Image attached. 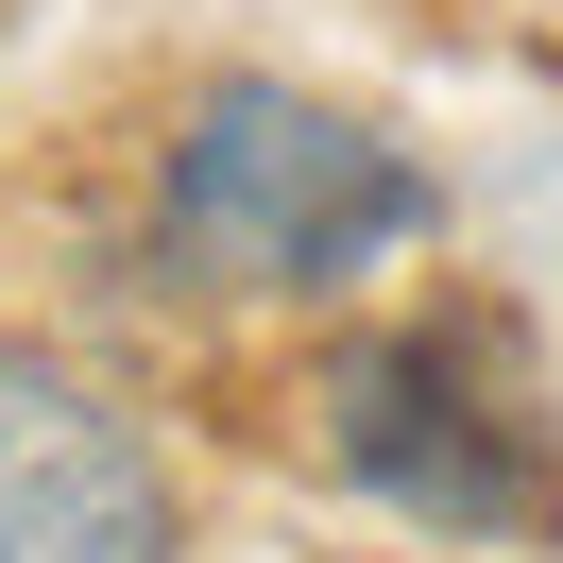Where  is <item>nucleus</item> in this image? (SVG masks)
<instances>
[{"mask_svg": "<svg viewBox=\"0 0 563 563\" xmlns=\"http://www.w3.org/2000/svg\"><path fill=\"white\" fill-rule=\"evenodd\" d=\"M308 444L342 495H376L393 529L461 563H529L563 547V410L529 376L512 308L427 290V308H342L308 358Z\"/></svg>", "mask_w": 563, "mask_h": 563, "instance_id": "2", "label": "nucleus"}, {"mask_svg": "<svg viewBox=\"0 0 563 563\" xmlns=\"http://www.w3.org/2000/svg\"><path fill=\"white\" fill-rule=\"evenodd\" d=\"M427 240H444V172H427L376 103H342V86H308V69L172 86V120H154V154H137V256L188 308L342 324V308H376Z\"/></svg>", "mask_w": 563, "mask_h": 563, "instance_id": "1", "label": "nucleus"}, {"mask_svg": "<svg viewBox=\"0 0 563 563\" xmlns=\"http://www.w3.org/2000/svg\"><path fill=\"white\" fill-rule=\"evenodd\" d=\"M0 563H188V478L120 376L0 324Z\"/></svg>", "mask_w": 563, "mask_h": 563, "instance_id": "3", "label": "nucleus"}]
</instances>
